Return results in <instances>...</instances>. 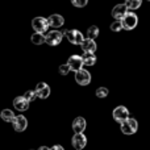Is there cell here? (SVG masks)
<instances>
[{
  "label": "cell",
  "mask_w": 150,
  "mask_h": 150,
  "mask_svg": "<svg viewBox=\"0 0 150 150\" xmlns=\"http://www.w3.org/2000/svg\"><path fill=\"white\" fill-rule=\"evenodd\" d=\"M71 71V67L69 66V63H65V65L59 66V74L61 75H67Z\"/></svg>",
  "instance_id": "26"
},
{
  "label": "cell",
  "mask_w": 150,
  "mask_h": 150,
  "mask_svg": "<svg viewBox=\"0 0 150 150\" xmlns=\"http://www.w3.org/2000/svg\"><path fill=\"white\" fill-rule=\"evenodd\" d=\"M23 96L29 101V103H30V101H33L34 99L37 98V93H36V91H26V92L24 93Z\"/></svg>",
  "instance_id": "24"
},
{
  "label": "cell",
  "mask_w": 150,
  "mask_h": 150,
  "mask_svg": "<svg viewBox=\"0 0 150 150\" xmlns=\"http://www.w3.org/2000/svg\"><path fill=\"white\" fill-rule=\"evenodd\" d=\"M30 41H32V44H34V45H42L44 42H46V36H45L44 33H37V32H34L30 37Z\"/></svg>",
  "instance_id": "17"
},
{
  "label": "cell",
  "mask_w": 150,
  "mask_h": 150,
  "mask_svg": "<svg viewBox=\"0 0 150 150\" xmlns=\"http://www.w3.org/2000/svg\"><path fill=\"white\" fill-rule=\"evenodd\" d=\"M50 150H65V149H63V146H61V145H54L53 148H50Z\"/></svg>",
  "instance_id": "27"
},
{
  "label": "cell",
  "mask_w": 150,
  "mask_h": 150,
  "mask_svg": "<svg viewBox=\"0 0 150 150\" xmlns=\"http://www.w3.org/2000/svg\"><path fill=\"white\" fill-rule=\"evenodd\" d=\"M12 127L16 132H24L28 127V120H26L25 116L23 115H18V116L15 117V120L12 121Z\"/></svg>",
  "instance_id": "10"
},
{
  "label": "cell",
  "mask_w": 150,
  "mask_h": 150,
  "mask_svg": "<svg viewBox=\"0 0 150 150\" xmlns=\"http://www.w3.org/2000/svg\"><path fill=\"white\" fill-rule=\"evenodd\" d=\"M120 129H121V132L124 133V134H127V136L134 134V133L138 130V122H137V120L129 117L128 120H125L124 122H121V124H120Z\"/></svg>",
  "instance_id": "1"
},
{
  "label": "cell",
  "mask_w": 150,
  "mask_h": 150,
  "mask_svg": "<svg viewBox=\"0 0 150 150\" xmlns=\"http://www.w3.org/2000/svg\"><path fill=\"white\" fill-rule=\"evenodd\" d=\"M75 82H76L79 86H88L91 83L90 71L82 69V70H79L78 73H75Z\"/></svg>",
  "instance_id": "7"
},
{
  "label": "cell",
  "mask_w": 150,
  "mask_h": 150,
  "mask_svg": "<svg viewBox=\"0 0 150 150\" xmlns=\"http://www.w3.org/2000/svg\"><path fill=\"white\" fill-rule=\"evenodd\" d=\"M148 1H150V0H148Z\"/></svg>",
  "instance_id": "29"
},
{
  "label": "cell",
  "mask_w": 150,
  "mask_h": 150,
  "mask_svg": "<svg viewBox=\"0 0 150 150\" xmlns=\"http://www.w3.org/2000/svg\"><path fill=\"white\" fill-rule=\"evenodd\" d=\"M47 20H49V25L52 26V28H61V26L65 24V18H63V16L58 15V13H54V15L49 16Z\"/></svg>",
  "instance_id": "16"
},
{
  "label": "cell",
  "mask_w": 150,
  "mask_h": 150,
  "mask_svg": "<svg viewBox=\"0 0 150 150\" xmlns=\"http://www.w3.org/2000/svg\"><path fill=\"white\" fill-rule=\"evenodd\" d=\"M125 4H127V7L129 8V9L134 11V9H137V8L141 7L142 0H125Z\"/></svg>",
  "instance_id": "21"
},
{
  "label": "cell",
  "mask_w": 150,
  "mask_h": 150,
  "mask_svg": "<svg viewBox=\"0 0 150 150\" xmlns=\"http://www.w3.org/2000/svg\"><path fill=\"white\" fill-rule=\"evenodd\" d=\"M0 117H1V120H4L5 122H12L16 116L12 109H3L1 113H0Z\"/></svg>",
  "instance_id": "18"
},
{
  "label": "cell",
  "mask_w": 150,
  "mask_h": 150,
  "mask_svg": "<svg viewBox=\"0 0 150 150\" xmlns=\"http://www.w3.org/2000/svg\"><path fill=\"white\" fill-rule=\"evenodd\" d=\"M98 36H99V28H98V26H96V25L90 26V28H88V30H87V38L95 40V38H98Z\"/></svg>",
  "instance_id": "20"
},
{
  "label": "cell",
  "mask_w": 150,
  "mask_h": 150,
  "mask_svg": "<svg viewBox=\"0 0 150 150\" xmlns=\"http://www.w3.org/2000/svg\"><path fill=\"white\" fill-rule=\"evenodd\" d=\"M71 144H73V148L76 150H82L86 148L87 145V137H86L83 133H75L73 136V140H71Z\"/></svg>",
  "instance_id": "9"
},
{
  "label": "cell",
  "mask_w": 150,
  "mask_h": 150,
  "mask_svg": "<svg viewBox=\"0 0 150 150\" xmlns=\"http://www.w3.org/2000/svg\"><path fill=\"white\" fill-rule=\"evenodd\" d=\"M108 93H109V91H108V88H107V87H99L98 90H96V96H98V98H100V99L107 98V96H108Z\"/></svg>",
  "instance_id": "23"
},
{
  "label": "cell",
  "mask_w": 150,
  "mask_h": 150,
  "mask_svg": "<svg viewBox=\"0 0 150 150\" xmlns=\"http://www.w3.org/2000/svg\"><path fill=\"white\" fill-rule=\"evenodd\" d=\"M36 93H37V98L40 99H47L50 95V87L49 84H46L45 82H41L36 86Z\"/></svg>",
  "instance_id": "12"
},
{
  "label": "cell",
  "mask_w": 150,
  "mask_h": 150,
  "mask_svg": "<svg viewBox=\"0 0 150 150\" xmlns=\"http://www.w3.org/2000/svg\"><path fill=\"white\" fill-rule=\"evenodd\" d=\"M112 116H113V120L117 122H124L125 120L129 119V109L127 108V107L124 105H119L116 107V108L113 109V112H112Z\"/></svg>",
  "instance_id": "5"
},
{
  "label": "cell",
  "mask_w": 150,
  "mask_h": 150,
  "mask_svg": "<svg viewBox=\"0 0 150 150\" xmlns=\"http://www.w3.org/2000/svg\"><path fill=\"white\" fill-rule=\"evenodd\" d=\"M128 9L129 8L127 7V4H117L113 7V9H112V17L115 18V20H122L124 18V16L128 13Z\"/></svg>",
  "instance_id": "11"
},
{
  "label": "cell",
  "mask_w": 150,
  "mask_h": 150,
  "mask_svg": "<svg viewBox=\"0 0 150 150\" xmlns=\"http://www.w3.org/2000/svg\"><path fill=\"white\" fill-rule=\"evenodd\" d=\"M13 107H15V109H17L20 112H25L29 108V101L24 96H17L13 100Z\"/></svg>",
  "instance_id": "13"
},
{
  "label": "cell",
  "mask_w": 150,
  "mask_h": 150,
  "mask_svg": "<svg viewBox=\"0 0 150 150\" xmlns=\"http://www.w3.org/2000/svg\"><path fill=\"white\" fill-rule=\"evenodd\" d=\"M83 61H84V66H93L96 63V57L93 53H84Z\"/></svg>",
  "instance_id": "19"
},
{
  "label": "cell",
  "mask_w": 150,
  "mask_h": 150,
  "mask_svg": "<svg viewBox=\"0 0 150 150\" xmlns=\"http://www.w3.org/2000/svg\"><path fill=\"white\" fill-rule=\"evenodd\" d=\"M87 128V121L84 117H76L73 121V130L75 133H83Z\"/></svg>",
  "instance_id": "14"
},
{
  "label": "cell",
  "mask_w": 150,
  "mask_h": 150,
  "mask_svg": "<svg viewBox=\"0 0 150 150\" xmlns=\"http://www.w3.org/2000/svg\"><path fill=\"white\" fill-rule=\"evenodd\" d=\"M65 37L67 38V41L73 45H82L84 42V37L78 29H69L65 32Z\"/></svg>",
  "instance_id": "2"
},
{
  "label": "cell",
  "mask_w": 150,
  "mask_h": 150,
  "mask_svg": "<svg viewBox=\"0 0 150 150\" xmlns=\"http://www.w3.org/2000/svg\"><path fill=\"white\" fill-rule=\"evenodd\" d=\"M38 150H50V148H47V146H41Z\"/></svg>",
  "instance_id": "28"
},
{
  "label": "cell",
  "mask_w": 150,
  "mask_h": 150,
  "mask_svg": "<svg viewBox=\"0 0 150 150\" xmlns=\"http://www.w3.org/2000/svg\"><path fill=\"white\" fill-rule=\"evenodd\" d=\"M62 38H63V34L59 30H50L46 34V44L50 45V46H57V45L61 44Z\"/></svg>",
  "instance_id": "6"
},
{
  "label": "cell",
  "mask_w": 150,
  "mask_h": 150,
  "mask_svg": "<svg viewBox=\"0 0 150 150\" xmlns=\"http://www.w3.org/2000/svg\"><path fill=\"white\" fill-rule=\"evenodd\" d=\"M121 23L125 30H133L138 24V17L134 12H128L121 20Z\"/></svg>",
  "instance_id": "4"
},
{
  "label": "cell",
  "mask_w": 150,
  "mask_h": 150,
  "mask_svg": "<svg viewBox=\"0 0 150 150\" xmlns=\"http://www.w3.org/2000/svg\"><path fill=\"white\" fill-rule=\"evenodd\" d=\"M49 20L45 17H34L33 20H32V28L34 29V32H37V33H45V32H47V29H49Z\"/></svg>",
  "instance_id": "3"
},
{
  "label": "cell",
  "mask_w": 150,
  "mask_h": 150,
  "mask_svg": "<svg viewBox=\"0 0 150 150\" xmlns=\"http://www.w3.org/2000/svg\"><path fill=\"white\" fill-rule=\"evenodd\" d=\"M87 3H88V0H71V4H73L74 7H76V8L86 7V5H87Z\"/></svg>",
  "instance_id": "25"
},
{
  "label": "cell",
  "mask_w": 150,
  "mask_h": 150,
  "mask_svg": "<svg viewBox=\"0 0 150 150\" xmlns=\"http://www.w3.org/2000/svg\"><path fill=\"white\" fill-rule=\"evenodd\" d=\"M124 29V26H122V23L121 20H115L113 23L111 24V30L112 32H120Z\"/></svg>",
  "instance_id": "22"
},
{
  "label": "cell",
  "mask_w": 150,
  "mask_h": 150,
  "mask_svg": "<svg viewBox=\"0 0 150 150\" xmlns=\"http://www.w3.org/2000/svg\"><path fill=\"white\" fill-rule=\"evenodd\" d=\"M67 63L71 67V71H74V73H78V71L82 70L83 66H84L83 57H80V55H71V57L69 58Z\"/></svg>",
  "instance_id": "8"
},
{
  "label": "cell",
  "mask_w": 150,
  "mask_h": 150,
  "mask_svg": "<svg viewBox=\"0 0 150 150\" xmlns=\"http://www.w3.org/2000/svg\"><path fill=\"white\" fill-rule=\"evenodd\" d=\"M80 47H82V52L83 53H93V54H95L96 49H98V45H96L95 40L86 38L84 42L80 45Z\"/></svg>",
  "instance_id": "15"
}]
</instances>
